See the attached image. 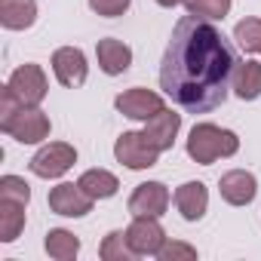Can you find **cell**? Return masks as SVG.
Listing matches in <instances>:
<instances>
[{
    "instance_id": "cell-1",
    "label": "cell",
    "mask_w": 261,
    "mask_h": 261,
    "mask_svg": "<svg viewBox=\"0 0 261 261\" xmlns=\"http://www.w3.org/2000/svg\"><path fill=\"white\" fill-rule=\"evenodd\" d=\"M240 59L212 19L185 16L172 28L160 65V86L188 114H209L224 105Z\"/></svg>"
},
{
    "instance_id": "cell-2",
    "label": "cell",
    "mask_w": 261,
    "mask_h": 261,
    "mask_svg": "<svg viewBox=\"0 0 261 261\" xmlns=\"http://www.w3.org/2000/svg\"><path fill=\"white\" fill-rule=\"evenodd\" d=\"M240 151V139L230 129L215 123H197L188 136V157L200 166H212L218 157H233Z\"/></svg>"
},
{
    "instance_id": "cell-3",
    "label": "cell",
    "mask_w": 261,
    "mask_h": 261,
    "mask_svg": "<svg viewBox=\"0 0 261 261\" xmlns=\"http://www.w3.org/2000/svg\"><path fill=\"white\" fill-rule=\"evenodd\" d=\"M0 129L22 145H37L49 136V117L40 108H19L7 120H0Z\"/></svg>"
},
{
    "instance_id": "cell-4",
    "label": "cell",
    "mask_w": 261,
    "mask_h": 261,
    "mask_svg": "<svg viewBox=\"0 0 261 261\" xmlns=\"http://www.w3.org/2000/svg\"><path fill=\"white\" fill-rule=\"evenodd\" d=\"M7 89L13 92V98L22 105V108H37L43 98H46V74L40 65H22L13 71Z\"/></svg>"
},
{
    "instance_id": "cell-5",
    "label": "cell",
    "mask_w": 261,
    "mask_h": 261,
    "mask_svg": "<svg viewBox=\"0 0 261 261\" xmlns=\"http://www.w3.org/2000/svg\"><path fill=\"white\" fill-rule=\"evenodd\" d=\"M114 157L129 169H151L157 166L160 151L145 139V133H123L114 145Z\"/></svg>"
},
{
    "instance_id": "cell-6",
    "label": "cell",
    "mask_w": 261,
    "mask_h": 261,
    "mask_svg": "<svg viewBox=\"0 0 261 261\" xmlns=\"http://www.w3.org/2000/svg\"><path fill=\"white\" fill-rule=\"evenodd\" d=\"M77 163V151L65 142H53L46 148H40L34 157H31V172L40 175V178H59L65 175L71 166Z\"/></svg>"
},
{
    "instance_id": "cell-7",
    "label": "cell",
    "mask_w": 261,
    "mask_h": 261,
    "mask_svg": "<svg viewBox=\"0 0 261 261\" xmlns=\"http://www.w3.org/2000/svg\"><path fill=\"white\" fill-rule=\"evenodd\" d=\"M126 240H129V246H133L136 255H157L163 249V243H166V233H163L157 218L139 215V218H133V224L126 227Z\"/></svg>"
},
{
    "instance_id": "cell-8",
    "label": "cell",
    "mask_w": 261,
    "mask_h": 261,
    "mask_svg": "<svg viewBox=\"0 0 261 261\" xmlns=\"http://www.w3.org/2000/svg\"><path fill=\"white\" fill-rule=\"evenodd\" d=\"M92 197L80 188V185H56L49 191V209L56 215H65V218H83L86 212H92Z\"/></svg>"
},
{
    "instance_id": "cell-9",
    "label": "cell",
    "mask_w": 261,
    "mask_h": 261,
    "mask_svg": "<svg viewBox=\"0 0 261 261\" xmlns=\"http://www.w3.org/2000/svg\"><path fill=\"white\" fill-rule=\"evenodd\" d=\"M166 209H169V191H166L163 181H145L129 197V212H133V218H139V215L160 218Z\"/></svg>"
},
{
    "instance_id": "cell-10",
    "label": "cell",
    "mask_w": 261,
    "mask_h": 261,
    "mask_svg": "<svg viewBox=\"0 0 261 261\" xmlns=\"http://www.w3.org/2000/svg\"><path fill=\"white\" fill-rule=\"evenodd\" d=\"M178 129H181V114H175L172 108H160L151 120H145V139L163 154L175 145Z\"/></svg>"
},
{
    "instance_id": "cell-11",
    "label": "cell",
    "mask_w": 261,
    "mask_h": 261,
    "mask_svg": "<svg viewBox=\"0 0 261 261\" xmlns=\"http://www.w3.org/2000/svg\"><path fill=\"white\" fill-rule=\"evenodd\" d=\"M114 105H117V111L126 114L129 120H151V117L163 108V98H160L157 92L145 89V86H136V89L120 92Z\"/></svg>"
},
{
    "instance_id": "cell-12",
    "label": "cell",
    "mask_w": 261,
    "mask_h": 261,
    "mask_svg": "<svg viewBox=\"0 0 261 261\" xmlns=\"http://www.w3.org/2000/svg\"><path fill=\"white\" fill-rule=\"evenodd\" d=\"M53 71L62 86H83L86 83V56L77 46H62L53 53Z\"/></svg>"
},
{
    "instance_id": "cell-13",
    "label": "cell",
    "mask_w": 261,
    "mask_h": 261,
    "mask_svg": "<svg viewBox=\"0 0 261 261\" xmlns=\"http://www.w3.org/2000/svg\"><path fill=\"white\" fill-rule=\"evenodd\" d=\"M218 191H221L224 203H230V206H249L255 200V194H258V181L246 169H230V172L221 175Z\"/></svg>"
},
{
    "instance_id": "cell-14",
    "label": "cell",
    "mask_w": 261,
    "mask_h": 261,
    "mask_svg": "<svg viewBox=\"0 0 261 261\" xmlns=\"http://www.w3.org/2000/svg\"><path fill=\"white\" fill-rule=\"evenodd\" d=\"M95 56H98V68L108 74V77H117L123 71H129V65H133V49H129L123 40H98L95 46Z\"/></svg>"
},
{
    "instance_id": "cell-15",
    "label": "cell",
    "mask_w": 261,
    "mask_h": 261,
    "mask_svg": "<svg viewBox=\"0 0 261 261\" xmlns=\"http://www.w3.org/2000/svg\"><path fill=\"white\" fill-rule=\"evenodd\" d=\"M175 206L181 212V218L188 221H200L206 215V206H209V191L203 181H185L178 191H175Z\"/></svg>"
},
{
    "instance_id": "cell-16",
    "label": "cell",
    "mask_w": 261,
    "mask_h": 261,
    "mask_svg": "<svg viewBox=\"0 0 261 261\" xmlns=\"http://www.w3.org/2000/svg\"><path fill=\"white\" fill-rule=\"evenodd\" d=\"M37 19L34 0H0V25L10 31H25Z\"/></svg>"
},
{
    "instance_id": "cell-17",
    "label": "cell",
    "mask_w": 261,
    "mask_h": 261,
    "mask_svg": "<svg viewBox=\"0 0 261 261\" xmlns=\"http://www.w3.org/2000/svg\"><path fill=\"white\" fill-rule=\"evenodd\" d=\"M233 92L243 101H255L261 95V65L258 62H240L233 71Z\"/></svg>"
},
{
    "instance_id": "cell-18",
    "label": "cell",
    "mask_w": 261,
    "mask_h": 261,
    "mask_svg": "<svg viewBox=\"0 0 261 261\" xmlns=\"http://www.w3.org/2000/svg\"><path fill=\"white\" fill-rule=\"evenodd\" d=\"M77 185H80L92 200H108V197H114L117 188H120L117 175H111L108 169H86V172L77 178Z\"/></svg>"
},
{
    "instance_id": "cell-19",
    "label": "cell",
    "mask_w": 261,
    "mask_h": 261,
    "mask_svg": "<svg viewBox=\"0 0 261 261\" xmlns=\"http://www.w3.org/2000/svg\"><path fill=\"white\" fill-rule=\"evenodd\" d=\"M25 227V203L16 200H0V240L13 243Z\"/></svg>"
},
{
    "instance_id": "cell-20",
    "label": "cell",
    "mask_w": 261,
    "mask_h": 261,
    "mask_svg": "<svg viewBox=\"0 0 261 261\" xmlns=\"http://www.w3.org/2000/svg\"><path fill=\"white\" fill-rule=\"evenodd\" d=\"M46 252H49V258H56V261H71L77 252H80V240L71 233V230H62V227H56V230H49L46 233Z\"/></svg>"
},
{
    "instance_id": "cell-21",
    "label": "cell",
    "mask_w": 261,
    "mask_h": 261,
    "mask_svg": "<svg viewBox=\"0 0 261 261\" xmlns=\"http://www.w3.org/2000/svg\"><path fill=\"white\" fill-rule=\"evenodd\" d=\"M98 255H101L105 261H133V258H136V252H133V246H129V240H126L123 230H111V233L101 240Z\"/></svg>"
},
{
    "instance_id": "cell-22",
    "label": "cell",
    "mask_w": 261,
    "mask_h": 261,
    "mask_svg": "<svg viewBox=\"0 0 261 261\" xmlns=\"http://www.w3.org/2000/svg\"><path fill=\"white\" fill-rule=\"evenodd\" d=\"M233 40H237L246 53L261 56V19H243V22H237Z\"/></svg>"
},
{
    "instance_id": "cell-23",
    "label": "cell",
    "mask_w": 261,
    "mask_h": 261,
    "mask_svg": "<svg viewBox=\"0 0 261 261\" xmlns=\"http://www.w3.org/2000/svg\"><path fill=\"white\" fill-rule=\"evenodd\" d=\"M185 7L191 16H200V19H224L227 10H230V0H185Z\"/></svg>"
},
{
    "instance_id": "cell-24",
    "label": "cell",
    "mask_w": 261,
    "mask_h": 261,
    "mask_svg": "<svg viewBox=\"0 0 261 261\" xmlns=\"http://www.w3.org/2000/svg\"><path fill=\"white\" fill-rule=\"evenodd\" d=\"M0 200H16V203H31V188L19 175H4L0 178Z\"/></svg>"
},
{
    "instance_id": "cell-25",
    "label": "cell",
    "mask_w": 261,
    "mask_h": 261,
    "mask_svg": "<svg viewBox=\"0 0 261 261\" xmlns=\"http://www.w3.org/2000/svg\"><path fill=\"white\" fill-rule=\"evenodd\" d=\"M160 261H194L197 258V249L188 246V243H163V249L157 252Z\"/></svg>"
},
{
    "instance_id": "cell-26",
    "label": "cell",
    "mask_w": 261,
    "mask_h": 261,
    "mask_svg": "<svg viewBox=\"0 0 261 261\" xmlns=\"http://www.w3.org/2000/svg\"><path fill=\"white\" fill-rule=\"evenodd\" d=\"M129 4H133V0H89L92 13H98V16H105V19L123 16V13L129 10Z\"/></svg>"
},
{
    "instance_id": "cell-27",
    "label": "cell",
    "mask_w": 261,
    "mask_h": 261,
    "mask_svg": "<svg viewBox=\"0 0 261 261\" xmlns=\"http://www.w3.org/2000/svg\"><path fill=\"white\" fill-rule=\"evenodd\" d=\"M160 7H178V4H185V0H157Z\"/></svg>"
}]
</instances>
